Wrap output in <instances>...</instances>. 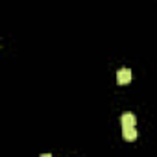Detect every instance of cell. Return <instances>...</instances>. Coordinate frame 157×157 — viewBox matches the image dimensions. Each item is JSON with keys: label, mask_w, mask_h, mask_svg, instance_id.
I'll list each match as a JSON object with an SVG mask.
<instances>
[{"label": "cell", "mask_w": 157, "mask_h": 157, "mask_svg": "<svg viewBox=\"0 0 157 157\" xmlns=\"http://www.w3.org/2000/svg\"><path fill=\"white\" fill-rule=\"evenodd\" d=\"M41 157H52V155H50V153H43Z\"/></svg>", "instance_id": "277c9868"}, {"label": "cell", "mask_w": 157, "mask_h": 157, "mask_svg": "<svg viewBox=\"0 0 157 157\" xmlns=\"http://www.w3.org/2000/svg\"><path fill=\"white\" fill-rule=\"evenodd\" d=\"M131 78H133V74H131L129 68H120L117 72V82H118V85H128L131 82Z\"/></svg>", "instance_id": "6da1fadb"}, {"label": "cell", "mask_w": 157, "mask_h": 157, "mask_svg": "<svg viewBox=\"0 0 157 157\" xmlns=\"http://www.w3.org/2000/svg\"><path fill=\"white\" fill-rule=\"evenodd\" d=\"M120 122H122V128H135L137 117H135L133 113H124L122 118H120Z\"/></svg>", "instance_id": "7a4b0ae2"}, {"label": "cell", "mask_w": 157, "mask_h": 157, "mask_svg": "<svg viewBox=\"0 0 157 157\" xmlns=\"http://www.w3.org/2000/svg\"><path fill=\"white\" fill-rule=\"evenodd\" d=\"M137 129L135 128H122V137L126 139V140H135L137 139Z\"/></svg>", "instance_id": "3957f363"}]
</instances>
